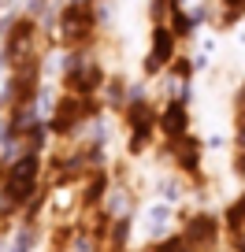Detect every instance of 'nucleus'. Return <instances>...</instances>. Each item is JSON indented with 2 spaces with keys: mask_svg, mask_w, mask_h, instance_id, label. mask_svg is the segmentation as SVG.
<instances>
[{
  "mask_svg": "<svg viewBox=\"0 0 245 252\" xmlns=\"http://www.w3.org/2000/svg\"><path fill=\"white\" fill-rule=\"evenodd\" d=\"M101 82H104L101 67H93V63H89V67H74V71H71V78H67V86H71L74 93H93V89L101 86Z\"/></svg>",
  "mask_w": 245,
  "mask_h": 252,
  "instance_id": "obj_6",
  "label": "nucleus"
},
{
  "mask_svg": "<svg viewBox=\"0 0 245 252\" xmlns=\"http://www.w3.org/2000/svg\"><path fill=\"white\" fill-rule=\"evenodd\" d=\"M227 226H230V230H242V226H245V193L234 200V204H230V212H227Z\"/></svg>",
  "mask_w": 245,
  "mask_h": 252,
  "instance_id": "obj_7",
  "label": "nucleus"
},
{
  "mask_svg": "<svg viewBox=\"0 0 245 252\" xmlns=\"http://www.w3.org/2000/svg\"><path fill=\"white\" fill-rule=\"evenodd\" d=\"M175 60V30L171 26H156V33H152V52L149 60H145V67L149 71H160L164 63Z\"/></svg>",
  "mask_w": 245,
  "mask_h": 252,
  "instance_id": "obj_3",
  "label": "nucleus"
},
{
  "mask_svg": "<svg viewBox=\"0 0 245 252\" xmlns=\"http://www.w3.org/2000/svg\"><path fill=\"white\" fill-rule=\"evenodd\" d=\"M223 4H227L230 11H238V8H242V4H245V0H223Z\"/></svg>",
  "mask_w": 245,
  "mask_h": 252,
  "instance_id": "obj_8",
  "label": "nucleus"
},
{
  "mask_svg": "<svg viewBox=\"0 0 245 252\" xmlns=\"http://www.w3.org/2000/svg\"><path fill=\"white\" fill-rule=\"evenodd\" d=\"M37 174H41L37 156H34V152H23V156L8 167V174H4V197H8V204H26V200L34 197Z\"/></svg>",
  "mask_w": 245,
  "mask_h": 252,
  "instance_id": "obj_1",
  "label": "nucleus"
},
{
  "mask_svg": "<svg viewBox=\"0 0 245 252\" xmlns=\"http://www.w3.org/2000/svg\"><path fill=\"white\" fill-rule=\"evenodd\" d=\"M160 130H164L167 137H182V134H190V111H186V104L182 100H171L164 108V115H160Z\"/></svg>",
  "mask_w": 245,
  "mask_h": 252,
  "instance_id": "obj_4",
  "label": "nucleus"
},
{
  "mask_svg": "<svg viewBox=\"0 0 245 252\" xmlns=\"http://www.w3.org/2000/svg\"><path fill=\"white\" fill-rule=\"evenodd\" d=\"M215 237H219V226H215L212 215H193L186 222V237L182 241L186 245H215Z\"/></svg>",
  "mask_w": 245,
  "mask_h": 252,
  "instance_id": "obj_5",
  "label": "nucleus"
},
{
  "mask_svg": "<svg viewBox=\"0 0 245 252\" xmlns=\"http://www.w3.org/2000/svg\"><path fill=\"white\" fill-rule=\"evenodd\" d=\"M56 30H60V41H64L67 48L82 45V41H86V33L93 30V8H89V4H71V8L60 15Z\"/></svg>",
  "mask_w": 245,
  "mask_h": 252,
  "instance_id": "obj_2",
  "label": "nucleus"
}]
</instances>
